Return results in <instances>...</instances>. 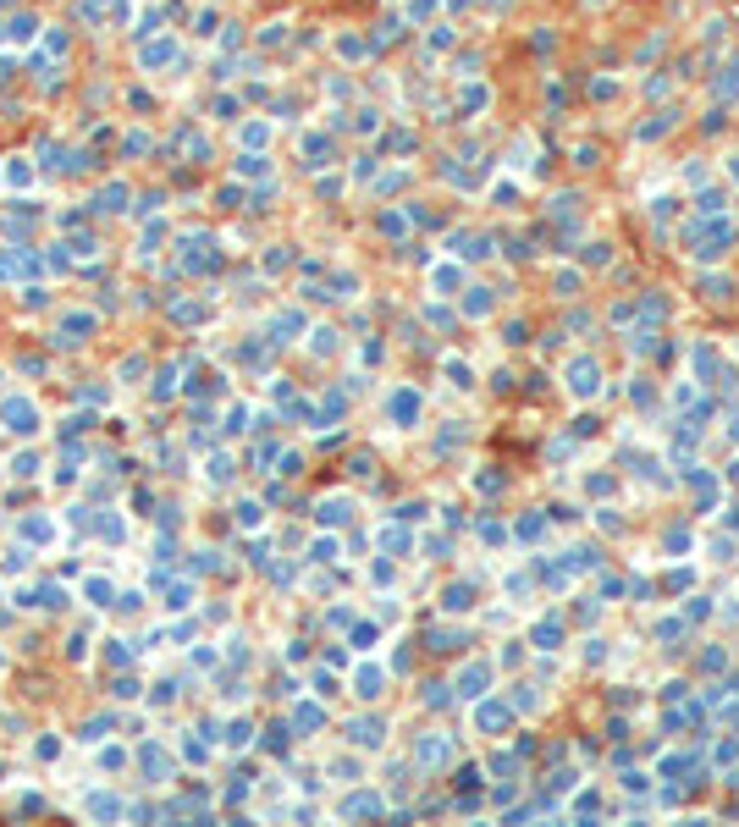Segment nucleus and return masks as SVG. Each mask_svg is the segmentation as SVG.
Listing matches in <instances>:
<instances>
[{"label":"nucleus","instance_id":"nucleus-1","mask_svg":"<svg viewBox=\"0 0 739 827\" xmlns=\"http://www.w3.org/2000/svg\"><path fill=\"white\" fill-rule=\"evenodd\" d=\"M6 419H11V431H17V436H28V431H33V408H28L22 397H17V403H6Z\"/></svg>","mask_w":739,"mask_h":827},{"label":"nucleus","instance_id":"nucleus-2","mask_svg":"<svg viewBox=\"0 0 739 827\" xmlns=\"http://www.w3.org/2000/svg\"><path fill=\"white\" fill-rule=\"evenodd\" d=\"M122 199H127V188H105L100 193V210H122Z\"/></svg>","mask_w":739,"mask_h":827},{"label":"nucleus","instance_id":"nucleus-3","mask_svg":"<svg viewBox=\"0 0 739 827\" xmlns=\"http://www.w3.org/2000/svg\"><path fill=\"white\" fill-rule=\"evenodd\" d=\"M105 6H111V0H83V17L94 22V17H105Z\"/></svg>","mask_w":739,"mask_h":827}]
</instances>
